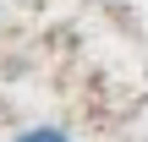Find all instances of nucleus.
<instances>
[{
    "mask_svg": "<svg viewBox=\"0 0 148 142\" xmlns=\"http://www.w3.org/2000/svg\"><path fill=\"white\" fill-rule=\"evenodd\" d=\"M11 142H71V131H60V126H33V131H22V137Z\"/></svg>",
    "mask_w": 148,
    "mask_h": 142,
    "instance_id": "obj_1",
    "label": "nucleus"
}]
</instances>
